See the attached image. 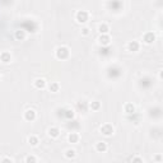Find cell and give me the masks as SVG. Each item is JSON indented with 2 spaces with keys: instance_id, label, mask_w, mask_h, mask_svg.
<instances>
[{
  "instance_id": "obj_1",
  "label": "cell",
  "mask_w": 163,
  "mask_h": 163,
  "mask_svg": "<svg viewBox=\"0 0 163 163\" xmlns=\"http://www.w3.org/2000/svg\"><path fill=\"white\" fill-rule=\"evenodd\" d=\"M69 55H70L69 48L65 47V46H61V47H59L58 50H56V58H58L59 60H66L68 58H69Z\"/></svg>"
},
{
  "instance_id": "obj_2",
  "label": "cell",
  "mask_w": 163,
  "mask_h": 163,
  "mask_svg": "<svg viewBox=\"0 0 163 163\" xmlns=\"http://www.w3.org/2000/svg\"><path fill=\"white\" fill-rule=\"evenodd\" d=\"M88 18H89V13L87 10H78L75 14V19L79 23H85L88 21Z\"/></svg>"
},
{
  "instance_id": "obj_3",
  "label": "cell",
  "mask_w": 163,
  "mask_h": 163,
  "mask_svg": "<svg viewBox=\"0 0 163 163\" xmlns=\"http://www.w3.org/2000/svg\"><path fill=\"white\" fill-rule=\"evenodd\" d=\"M101 133L103 134V135H106V136H111L113 134V131H115V129H113V126L111 124H103L101 126Z\"/></svg>"
},
{
  "instance_id": "obj_4",
  "label": "cell",
  "mask_w": 163,
  "mask_h": 163,
  "mask_svg": "<svg viewBox=\"0 0 163 163\" xmlns=\"http://www.w3.org/2000/svg\"><path fill=\"white\" fill-rule=\"evenodd\" d=\"M154 40H156V35H154L153 32H147V33H144V36H143V42L147 44V45L153 44Z\"/></svg>"
},
{
  "instance_id": "obj_5",
  "label": "cell",
  "mask_w": 163,
  "mask_h": 163,
  "mask_svg": "<svg viewBox=\"0 0 163 163\" xmlns=\"http://www.w3.org/2000/svg\"><path fill=\"white\" fill-rule=\"evenodd\" d=\"M24 120L25 121H35L36 120V112L33 110H27L24 112Z\"/></svg>"
},
{
  "instance_id": "obj_6",
  "label": "cell",
  "mask_w": 163,
  "mask_h": 163,
  "mask_svg": "<svg viewBox=\"0 0 163 163\" xmlns=\"http://www.w3.org/2000/svg\"><path fill=\"white\" fill-rule=\"evenodd\" d=\"M140 48V45L138 41H130L127 44V50L131 51V52H136V51H139Z\"/></svg>"
},
{
  "instance_id": "obj_7",
  "label": "cell",
  "mask_w": 163,
  "mask_h": 163,
  "mask_svg": "<svg viewBox=\"0 0 163 163\" xmlns=\"http://www.w3.org/2000/svg\"><path fill=\"white\" fill-rule=\"evenodd\" d=\"M10 60H12V55H10V52L4 51V52L0 54V61H1V62L8 64V62H10Z\"/></svg>"
},
{
  "instance_id": "obj_8",
  "label": "cell",
  "mask_w": 163,
  "mask_h": 163,
  "mask_svg": "<svg viewBox=\"0 0 163 163\" xmlns=\"http://www.w3.org/2000/svg\"><path fill=\"white\" fill-rule=\"evenodd\" d=\"M98 41H99V44H101L102 46H108L110 42H111V38H110V36L108 35H101L99 36V38H98Z\"/></svg>"
},
{
  "instance_id": "obj_9",
  "label": "cell",
  "mask_w": 163,
  "mask_h": 163,
  "mask_svg": "<svg viewBox=\"0 0 163 163\" xmlns=\"http://www.w3.org/2000/svg\"><path fill=\"white\" fill-rule=\"evenodd\" d=\"M79 139H80V136H79L78 133H70L69 135H68L69 143H73V144H76V143L79 142Z\"/></svg>"
},
{
  "instance_id": "obj_10",
  "label": "cell",
  "mask_w": 163,
  "mask_h": 163,
  "mask_svg": "<svg viewBox=\"0 0 163 163\" xmlns=\"http://www.w3.org/2000/svg\"><path fill=\"white\" fill-rule=\"evenodd\" d=\"M98 32L101 33V35H108V32H110V25L107 23H102L98 25Z\"/></svg>"
},
{
  "instance_id": "obj_11",
  "label": "cell",
  "mask_w": 163,
  "mask_h": 163,
  "mask_svg": "<svg viewBox=\"0 0 163 163\" xmlns=\"http://www.w3.org/2000/svg\"><path fill=\"white\" fill-rule=\"evenodd\" d=\"M59 135H60V130H59V127H55V126H52V127H50L48 129V136H51V138H59Z\"/></svg>"
},
{
  "instance_id": "obj_12",
  "label": "cell",
  "mask_w": 163,
  "mask_h": 163,
  "mask_svg": "<svg viewBox=\"0 0 163 163\" xmlns=\"http://www.w3.org/2000/svg\"><path fill=\"white\" fill-rule=\"evenodd\" d=\"M96 150L98 152V153H105V152L107 150V144H106L105 142H98L96 144Z\"/></svg>"
},
{
  "instance_id": "obj_13",
  "label": "cell",
  "mask_w": 163,
  "mask_h": 163,
  "mask_svg": "<svg viewBox=\"0 0 163 163\" xmlns=\"http://www.w3.org/2000/svg\"><path fill=\"white\" fill-rule=\"evenodd\" d=\"M35 87L37 88V89H44L45 87H46V80L42 78H38L35 80Z\"/></svg>"
},
{
  "instance_id": "obj_14",
  "label": "cell",
  "mask_w": 163,
  "mask_h": 163,
  "mask_svg": "<svg viewBox=\"0 0 163 163\" xmlns=\"http://www.w3.org/2000/svg\"><path fill=\"white\" fill-rule=\"evenodd\" d=\"M28 143H30V145H32V147H37L40 140L36 135H31V136H28Z\"/></svg>"
},
{
  "instance_id": "obj_15",
  "label": "cell",
  "mask_w": 163,
  "mask_h": 163,
  "mask_svg": "<svg viewBox=\"0 0 163 163\" xmlns=\"http://www.w3.org/2000/svg\"><path fill=\"white\" fill-rule=\"evenodd\" d=\"M125 112L129 113V115H131V113L135 112V106L133 103H126L125 105Z\"/></svg>"
},
{
  "instance_id": "obj_16",
  "label": "cell",
  "mask_w": 163,
  "mask_h": 163,
  "mask_svg": "<svg viewBox=\"0 0 163 163\" xmlns=\"http://www.w3.org/2000/svg\"><path fill=\"white\" fill-rule=\"evenodd\" d=\"M15 38L19 40V41H23V40L25 38V31L23 30H19L15 32Z\"/></svg>"
},
{
  "instance_id": "obj_17",
  "label": "cell",
  "mask_w": 163,
  "mask_h": 163,
  "mask_svg": "<svg viewBox=\"0 0 163 163\" xmlns=\"http://www.w3.org/2000/svg\"><path fill=\"white\" fill-rule=\"evenodd\" d=\"M50 92H54V93H56V92H59V89H60V85H59V83H56V82H52L50 84Z\"/></svg>"
},
{
  "instance_id": "obj_18",
  "label": "cell",
  "mask_w": 163,
  "mask_h": 163,
  "mask_svg": "<svg viewBox=\"0 0 163 163\" xmlns=\"http://www.w3.org/2000/svg\"><path fill=\"white\" fill-rule=\"evenodd\" d=\"M75 154H76V152L74 150V149H66V150H65V157H66L68 159L74 158V157H75Z\"/></svg>"
},
{
  "instance_id": "obj_19",
  "label": "cell",
  "mask_w": 163,
  "mask_h": 163,
  "mask_svg": "<svg viewBox=\"0 0 163 163\" xmlns=\"http://www.w3.org/2000/svg\"><path fill=\"white\" fill-rule=\"evenodd\" d=\"M89 107L92 111H97V110H99V107H101V103H99L98 101H93V102H91Z\"/></svg>"
},
{
  "instance_id": "obj_20",
  "label": "cell",
  "mask_w": 163,
  "mask_h": 163,
  "mask_svg": "<svg viewBox=\"0 0 163 163\" xmlns=\"http://www.w3.org/2000/svg\"><path fill=\"white\" fill-rule=\"evenodd\" d=\"M25 163H37V159L35 156H28L25 158Z\"/></svg>"
},
{
  "instance_id": "obj_21",
  "label": "cell",
  "mask_w": 163,
  "mask_h": 163,
  "mask_svg": "<svg viewBox=\"0 0 163 163\" xmlns=\"http://www.w3.org/2000/svg\"><path fill=\"white\" fill-rule=\"evenodd\" d=\"M65 112H66V113H65V116H66L68 119H73V117H74V111L73 110H66Z\"/></svg>"
},
{
  "instance_id": "obj_22",
  "label": "cell",
  "mask_w": 163,
  "mask_h": 163,
  "mask_svg": "<svg viewBox=\"0 0 163 163\" xmlns=\"http://www.w3.org/2000/svg\"><path fill=\"white\" fill-rule=\"evenodd\" d=\"M131 163H144V161H143V158H140V157H134Z\"/></svg>"
},
{
  "instance_id": "obj_23",
  "label": "cell",
  "mask_w": 163,
  "mask_h": 163,
  "mask_svg": "<svg viewBox=\"0 0 163 163\" xmlns=\"http://www.w3.org/2000/svg\"><path fill=\"white\" fill-rule=\"evenodd\" d=\"M82 35H83V36H87V35H89V28H88V27L82 28Z\"/></svg>"
},
{
  "instance_id": "obj_24",
  "label": "cell",
  "mask_w": 163,
  "mask_h": 163,
  "mask_svg": "<svg viewBox=\"0 0 163 163\" xmlns=\"http://www.w3.org/2000/svg\"><path fill=\"white\" fill-rule=\"evenodd\" d=\"M0 163H13V161H12L10 158H8V157H7V158H3Z\"/></svg>"
},
{
  "instance_id": "obj_25",
  "label": "cell",
  "mask_w": 163,
  "mask_h": 163,
  "mask_svg": "<svg viewBox=\"0 0 163 163\" xmlns=\"http://www.w3.org/2000/svg\"><path fill=\"white\" fill-rule=\"evenodd\" d=\"M154 158H156V161L157 162H161V159H162V157H161V154H157L156 157H154Z\"/></svg>"
},
{
  "instance_id": "obj_26",
  "label": "cell",
  "mask_w": 163,
  "mask_h": 163,
  "mask_svg": "<svg viewBox=\"0 0 163 163\" xmlns=\"http://www.w3.org/2000/svg\"><path fill=\"white\" fill-rule=\"evenodd\" d=\"M0 79H1V75H0Z\"/></svg>"
}]
</instances>
